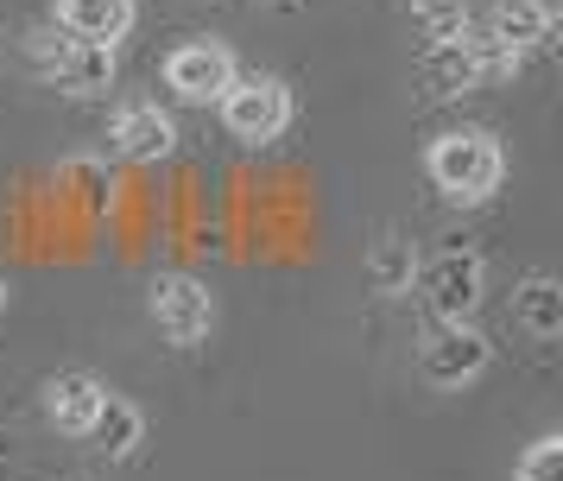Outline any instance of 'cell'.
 Returning a JSON list of instances; mask_svg holds the SVG:
<instances>
[{
    "mask_svg": "<svg viewBox=\"0 0 563 481\" xmlns=\"http://www.w3.org/2000/svg\"><path fill=\"white\" fill-rule=\"evenodd\" d=\"M431 184L443 190L450 203H487L507 177V158L494 146V133L482 127H456V133H437L431 140V158H424Z\"/></svg>",
    "mask_w": 563,
    "mask_h": 481,
    "instance_id": "obj_1",
    "label": "cell"
},
{
    "mask_svg": "<svg viewBox=\"0 0 563 481\" xmlns=\"http://www.w3.org/2000/svg\"><path fill=\"white\" fill-rule=\"evenodd\" d=\"M482 253L450 241L443 253L418 260V298L431 310V324H468L475 304H482Z\"/></svg>",
    "mask_w": 563,
    "mask_h": 481,
    "instance_id": "obj_2",
    "label": "cell"
},
{
    "mask_svg": "<svg viewBox=\"0 0 563 481\" xmlns=\"http://www.w3.org/2000/svg\"><path fill=\"white\" fill-rule=\"evenodd\" d=\"M32 51V70L57 83L64 96H102L108 83H114V51L108 45H77L70 32H57V25H38L26 39Z\"/></svg>",
    "mask_w": 563,
    "mask_h": 481,
    "instance_id": "obj_3",
    "label": "cell"
},
{
    "mask_svg": "<svg viewBox=\"0 0 563 481\" xmlns=\"http://www.w3.org/2000/svg\"><path fill=\"white\" fill-rule=\"evenodd\" d=\"M222 127L241 146H266L291 127V89L279 76H234L222 89Z\"/></svg>",
    "mask_w": 563,
    "mask_h": 481,
    "instance_id": "obj_4",
    "label": "cell"
},
{
    "mask_svg": "<svg viewBox=\"0 0 563 481\" xmlns=\"http://www.w3.org/2000/svg\"><path fill=\"white\" fill-rule=\"evenodd\" d=\"M487 361H494V349H487V336L475 324H431L424 349H418L424 380H431V386H443V393L475 386V380L487 374Z\"/></svg>",
    "mask_w": 563,
    "mask_h": 481,
    "instance_id": "obj_5",
    "label": "cell"
},
{
    "mask_svg": "<svg viewBox=\"0 0 563 481\" xmlns=\"http://www.w3.org/2000/svg\"><path fill=\"white\" fill-rule=\"evenodd\" d=\"M234 51L216 45V39H190V45H178L172 57H165V89L178 101H222V89L234 83Z\"/></svg>",
    "mask_w": 563,
    "mask_h": 481,
    "instance_id": "obj_6",
    "label": "cell"
},
{
    "mask_svg": "<svg viewBox=\"0 0 563 481\" xmlns=\"http://www.w3.org/2000/svg\"><path fill=\"white\" fill-rule=\"evenodd\" d=\"M153 324L165 329V342H178V349L203 342L209 329H216V298H209V285H197V278H184V273L153 278Z\"/></svg>",
    "mask_w": 563,
    "mask_h": 481,
    "instance_id": "obj_7",
    "label": "cell"
},
{
    "mask_svg": "<svg viewBox=\"0 0 563 481\" xmlns=\"http://www.w3.org/2000/svg\"><path fill=\"white\" fill-rule=\"evenodd\" d=\"M108 146H114V158H128V165H158V158H172V146H178V127H172V114H158V108H121L114 127H108Z\"/></svg>",
    "mask_w": 563,
    "mask_h": 481,
    "instance_id": "obj_8",
    "label": "cell"
},
{
    "mask_svg": "<svg viewBox=\"0 0 563 481\" xmlns=\"http://www.w3.org/2000/svg\"><path fill=\"white\" fill-rule=\"evenodd\" d=\"M487 45H500V51H532L544 45L551 32H558V7L551 0H494V13H487Z\"/></svg>",
    "mask_w": 563,
    "mask_h": 481,
    "instance_id": "obj_9",
    "label": "cell"
},
{
    "mask_svg": "<svg viewBox=\"0 0 563 481\" xmlns=\"http://www.w3.org/2000/svg\"><path fill=\"white\" fill-rule=\"evenodd\" d=\"M57 32L77 45H121L133 32V0H57Z\"/></svg>",
    "mask_w": 563,
    "mask_h": 481,
    "instance_id": "obj_10",
    "label": "cell"
},
{
    "mask_svg": "<svg viewBox=\"0 0 563 481\" xmlns=\"http://www.w3.org/2000/svg\"><path fill=\"white\" fill-rule=\"evenodd\" d=\"M102 380L82 374V368H64V374L45 380V418H52L57 430H70V437H82L89 430V418H96V405H102Z\"/></svg>",
    "mask_w": 563,
    "mask_h": 481,
    "instance_id": "obj_11",
    "label": "cell"
},
{
    "mask_svg": "<svg viewBox=\"0 0 563 481\" xmlns=\"http://www.w3.org/2000/svg\"><path fill=\"white\" fill-rule=\"evenodd\" d=\"M82 437H89L108 462H121V456H133L140 444H146V412H140L133 400H121V393H102V405H96V418H89Z\"/></svg>",
    "mask_w": 563,
    "mask_h": 481,
    "instance_id": "obj_12",
    "label": "cell"
},
{
    "mask_svg": "<svg viewBox=\"0 0 563 481\" xmlns=\"http://www.w3.org/2000/svg\"><path fill=\"white\" fill-rule=\"evenodd\" d=\"M512 317L532 329L538 342H551V336H563V285L551 273H532L519 292H512Z\"/></svg>",
    "mask_w": 563,
    "mask_h": 481,
    "instance_id": "obj_13",
    "label": "cell"
},
{
    "mask_svg": "<svg viewBox=\"0 0 563 481\" xmlns=\"http://www.w3.org/2000/svg\"><path fill=\"white\" fill-rule=\"evenodd\" d=\"M411 278H418V248L399 228H386L380 241H374V253H367V285L393 298V292H411Z\"/></svg>",
    "mask_w": 563,
    "mask_h": 481,
    "instance_id": "obj_14",
    "label": "cell"
},
{
    "mask_svg": "<svg viewBox=\"0 0 563 481\" xmlns=\"http://www.w3.org/2000/svg\"><path fill=\"white\" fill-rule=\"evenodd\" d=\"M64 184H70V197H77L89 216H102L108 203H114V177H108L96 158H70V165H64Z\"/></svg>",
    "mask_w": 563,
    "mask_h": 481,
    "instance_id": "obj_15",
    "label": "cell"
},
{
    "mask_svg": "<svg viewBox=\"0 0 563 481\" xmlns=\"http://www.w3.org/2000/svg\"><path fill=\"white\" fill-rule=\"evenodd\" d=\"M512 481H563V437H538L532 450L519 456Z\"/></svg>",
    "mask_w": 563,
    "mask_h": 481,
    "instance_id": "obj_16",
    "label": "cell"
},
{
    "mask_svg": "<svg viewBox=\"0 0 563 481\" xmlns=\"http://www.w3.org/2000/svg\"><path fill=\"white\" fill-rule=\"evenodd\" d=\"M411 13H418V25H424L431 39H450V32L468 25V7H462V0H411Z\"/></svg>",
    "mask_w": 563,
    "mask_h": 481,
    "instance_id": "obj_17",
    "label": "cell"
},
{
    "mask_svg": "<svg viewBox=\"0 0 563 481\" xmlns=\"http://www.w3.org/2000/svg\"><path fill=\"white\" fill-rule=\"evenodd\" d=\"M0 310H7V278H0Z\"/></svg>",
    "mask_w": 563,
    "mask_h": 481,
    "instance_id": "obj_18",
    "label": "cell"
}]
</instances>
